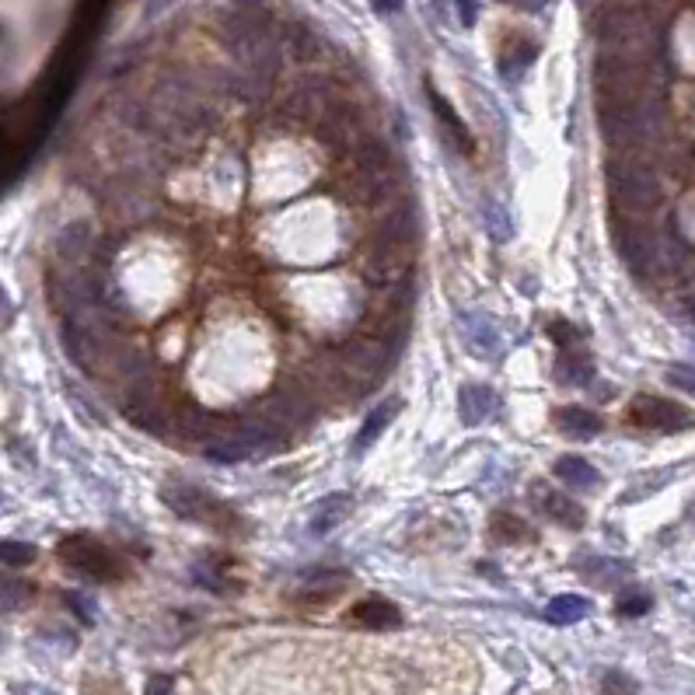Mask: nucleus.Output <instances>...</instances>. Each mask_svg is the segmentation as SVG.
<instances>
[{"mask_svg":"<svg viewBox=\"0 0 695 695\" xmlns=\"http://www.w3.org/2000/svg\"><path fill=\"white\" fill-rule=\"evenodd\" d=\"M598 126L601 137L622 154L661 151L668 140V112L657 95L636 98V102H601Z\"/></svg>","mask_w":695,"mask_h":695,"instance_id":"obj_1","label":"nucleus"},{"mask_svg":"<svg viewBox=\"0 0 695 695\" xmlns=\"http://www.w3.org/2000/svg\"><path fill=\"white\" fill-rule=\"evenodd\" d=\"M608 196L622 214L640 217L661 207V179L654 168L643 161V154H622V158L608 161Z\"/></svg>","mask_w":695,"mask_h":695,"instance_id":"obj_2","label":"nucleus"},{"mask_svg":"<svg viewBox=\"0 0 695 695\" xmlns=\"http://www.w3.org/2000/svg\"><path fill=\"white\" fill-rule=\"evenodd\" d=\"M364 280L374 290H395L402 283L413 280V255L409 245H385V241H374L371 252L364 259Z\"/></svg>","mask_w":695,"mask_h":695,"instance_id":"obj_3","label":"nucleus"},{"mask_svg":"<svg viewBox=\"0 0 695 695\" xmlns=\"http://www.w3.org/2000/svg\"><path fill=\"white\" fill-rule=\"evenodd\" d=\"M629 420L636 427L661 430V434H678V430L695 427V416L689 409L671 399H657V395H636L633 406H629Z\"/></svg>","mask_w":695,"mask_h":695,"instance_id":"obj_4","label":"nucleus"},{"mask_svg":"<svg viewBox=\"0 0 695 695\" xmlns=\"http://www.w3.org/2000/svg\"><path fill=\"white\" fill-rule=\"evenodd\" d=\"M60 556L67 559L74 570H84L88 577H95V580H116L119 577L116 556H112L105 545L91 542V538H84V535L60 542Z\"/></svg>","mask_w":695,"mask_h":695,"instance_id":"obj_5","label":"nucleus"},{"mask_svg":"<svg viewBox=\"0 0 695 695\" xmlns=\"http://www.w3.org/2000/svg\"><path fill=\"white\" fill-rule=\"evenodd\" d=\"M332 95L318 81H297L283 91L280 98V116L294 119V123H308V119H322L329 109Z\"/></svg>","mask_w":695,"mask_h":695,"instance_id":"obj_6","label":"nucleus"},{"mask_svg":"<svg viewBox=\"0 0 695 695\" xmlns=\"http://www.w3.org/2000/svg\"><path fill=\"white\" fill-rule=\"evenodd\" d=\"M416 231H420V221H416V207L402 196V200L388 203L381 210L378 224H374L371 238L374 241H385V245H409L413 248L416 241Z\"/></svg>","mask_w":695,"mask_h":695,"instance_id":"obj_7","label":"nucleus"},{"mask_svg":"<svg viewBox=\"0 0 695 695\" xmlns=\"http://www.w3.org/2000/svg\"><path fill=\"white\" fill-rule=\"evenodd\" d=\"M458 325H462V336H465L468 350H472L475 357L493 360L496 353L503 350L500 332H496V325L489 322V318H482V315H458Z\"/></svg>","mask_w":695,"mask_h":695,"instance_id":"obj_8","label":"nucleus"},{"mask_svg":"<svg viewBox=\"0 0 695 695\" xmlns=\"http://www.w3.org/2000/svg\"><path fill=\"white\" fill-rule=\"evenodd\" d=\"M458 413H462L465 427H479L489 416L496 413V395L493 388L486 385H465L462 395H458Z\"/></svg>","mask_w":695,"mask_h":695,"instance_id":"obj_9","label":"nucleus"},{"mask_svg":"<svg viewBox=\"0 0 695 695\" xmlns=\"http://www.w3.org/2000/svg\"><path fill=\"white\" fill-rule=\"evenodd\" d=\"M535 500H538V507H542V514L552 517L556 524H566V528H580V524H584V510H580L570 496L556 493V489L535 486Z\"/></svg>","mask_w":695,"mask_h":695,"instance_id":"obj_10","label":"nucleus"},{"mask_svg":"<svg viewBox=\"0 0 695 695\" xmlns=\"http://www.w3.org/2000/svg\"><path fill=\"white\" fill-rule=\"evenodd\" d=\"M556 423H559V430H563L566 437H573V441H591V437L601 434V416L591 413V409H584V406L559 409Z\"/></svg>","mask_w":695,"mask_h":695,"instance_id":"obj_11","label":"nucleus"},{"mask_svg":"<svg viewBox=\"0 0 695 695\" xmlns=\"http://www.w3.org/2000/svg\"><path fill=\"white\" fill-rule=\"evenodd\" d=\"M552 472H556V479H563L570 489H598L601 486V472L594 468L591 462H584V458L577 455H566L559 458L556 465H552Z\"/></svg>","mask_w":695,"mask_h":695,"instance_id":"obj_12","label":"nucleus"},{"mask_svg":"<svg viewBox=\"0 0 695 695\" xmlns=\"http://www.w3.org/2000/svg\"><path fill=\"white\" fill-rule=\"evenodd\" d=\"M353 619L367 629H399L402 626V612L385 598H371V601H360L353 608Z\"/></svg>","mask_w":695,"mask_h":695,"instance_id":"obj_13","label":"nucleus"},{"mask_svg":"<svg viewBox=\"0 0 695 695\" xmlns=\"http://www.w3.org/2000/svg\"><path fill=\"white\" fill-rule=\"evenodd\" d=\"M538 56V46L535 42H528V39H510V46L503 49V56H500V74H503V81H521V74L524 70L531 67V60Z\"/></svg>","mask_w":695,"mask_h":695,"instance_id":"obj_14","label":"nucleus"},{"mask_svg":"<svg viewBox=\"0 0 695 695\" xmlns=\"http://www.w3.org/2000/svg\"><path fill=\"white\" fill-rule=\"evenodd\" d=\"M346 510H350V496L346 493H332V496H325V500H318L315 514H311V531H315V535H329V531L346 517Z\"/></svg>","mask_w":695,"mask_h":695,"instance_id":"obj_15","label":"nucleus"},{"mask_svg":"<svg viewBox=\"0 0 695 695\" xmlns=\"http://www.w3.org/2000/svg\"><path fill=\"white\" fill-rule=\"evenodd\" d=\"M395 413H399V399H385L381 406H374V413L367 416V423L360 427V434H357V441H353V448H357V451L371 448V444L378 441L381 434H385V427L392 423Z\"/></svg>","mask_w":695,"mask_h":695,"instance_id":"obj_16","label":"nucleus"},{"mask_svg":"<svg viewBox=\"0 0 695 695\" xmlns=\"http://www.w3.org/2000/svg\"><path fill=\"white\" fill-rule=\"evenodd\" d=\"M587 612H591V601L580 598V594H559V598H552L549 605H545V619L556 622V626H573V622H580Z\"/></svg>","mask_w":695,"mask_h":695,"instance_id":"obj_17","label":"nucleus"},{"mask_svg":"<svg viewBox=\"0 0 695 695\" xmlns=\"http://www.w3.org/2000/svg\"><path fill=\"white\" fill-rule=\"evenodd\" d=\"M556 381L559 385H587L594 381V364L587 353H566L556 364Z\"/></svg>","mask_w":695,"mask_h":695,"instance_id":"obj_18","label":"nucleus"},{"mask_svg":"<svg viewBox=\"0 0 695 695\" xmlns=\"http://www.w3.org/2000/svg\"><path fill=\"white\" fill-rule=\"evenodd\" d=\"M427 95H430V105H434L437 119H441V123L448 126V130H451V137H458V147H462V154H472V133L465 130V123H462V119H458L455 112H451V105L444 102V98L437 95V91L430 88V84H427Z\"/></svg>","mask_w":695,"mask_h":695,"instance_id":"obj_19","label":"nucleus"},{"mask_svg":"<svg viewBox=\"0 0 695 695\" xmlns=\"http://www.w3.org/2000/svg\"><path fill=\"white\" fill-rule=\"evenodd\" d=\"M482 221H486L489 238H493V241H510V238H514V221H510V214L496 200L482 203Z\"/></svg>","mask_w":695,"mask_h":695,"instance_id":"obj_20","label":"nucleus"},{"mask_svg":"<svg viewBox=\"0 0 695 695\" xmlns=\"http://www.w3.org/2000/svg\"><path fill=\"white\" fill-rule=\"evenodd\" d=\"M28 601H32V587L21 584V580H0V612H21Z\"/></svg>","mask_w":695,"mask_h":695,"instance_id":"obj_21","label":"nucleus"},{"mask_svg":"<svg viewBox=\"0 0 695 695\" xmlns=\"http://www.w3.org/2000/svg\"><path fill=\"white\" fill-rule=\"evenodd\" d=\"M594 570H587L584 577L594 580V584H612V580L626 577V566L619 563V559H591Z\"/></svg>","mask_w":695,"mask_h":695,"instance_id":"obj_22","label":"nucleus"},{"mask_svg":"<svg viewBox=\"0 0 695 695\" xmlns=\"http://www.w3.org/2000/svg\"><path fill=\"white\" fill-rule=\"evenodd\" d=\"M32 559H35V545H28V542H0V563L28 566Z\"/></svg>","mask_w":695,"mask_h":695,"instance_id":"obj_23","label":"nucleus"},{"mask_svg":"<svg viewBox=\"0 0 695 695\" xmlns=\"http://www.w3.org/2000/svg\"><path fill=\"white\" fill-rule=\"evenodd\" d=\"M668 385L685 395H695V364H671L668 367Z\"/></svg>","mask_w":695,"mask_h":695,"instance_id":"obj_24","label":"nucleus"},{"mask_svg":"<svg viewBox=\"0 0 695 695\" xmlns=\"http://www.w3.org/2000/svg\"><path fill=\"white\" fill-rule=\"evenodd\" d=\"M643 612H650V594H629L619 601V615H626V619H636Z\"/></svg>","mask_w":695,"mask_h":695,"instance_id":"obj_25","label":"nucleus"},{"mask_svg":"<svg viewBox=\"0 0 695 695\" xmlns=\"http://www.w3.org/2000/svg\"><path fill=\"white\" fill-rule=\"evenodd\" d=\"M549 336L556 339L559 346H573V343H577V329H573L570 322H552L549 325Z\"/></svg>","mask_w":695,"mask_h":695,"instance_id":"obj_26","label":"nucleus"},{"mask_svg":"<svg viewBox=\"0 0 695 695\" xmlns=\"http://www.w3.org/2000/svg\"><path fill=\"white\" fill-rule=\"evenodd\" d=\"M507 4L521 7V11H528V14H538V11H545V7H549L552 0H507Z\"/></svg>","mask_w":695,"mask_h":695,"instance_id":"obj_27","label":"nucleus"},{"mask_svg":"<svg viewBox=\"0 0 695 695\" xmlns=\"http://www.w3.org/2000/svg\"><path fill=\"white\" fill-rule=\"evenodd\" d=\"M458 14H462V25H475V0H455Z\"/></svg>","mask_w":695,"mask_h":695,"instance_id":"obj_28","label":"nucleus"},{"mask_svg":"<svg viewBox=\"0 0 695 695\" xmlns=\"http://www.w3.org/2000/svg\"><path fill=\"white\" fill-rule=\"evenodd\" d=\"M70 605H74L77 612L84 615V622H91V615H95V605H91V601H81L77 594H70Z\"/></svg>","mask_w":695,"mask_h":695,"instance_id":"obj_29","label":"nucleus"},{"mask_svg":"<svg viewBox=\"0 0 695 695\" xmlns=\"http://www.w3.org/2000/svg\"><path fill=\"white\" fill-rule=\"evenodd\" d=\"M374 4V11L378 14H395V11H402V0H371Z\"/></svg>","mask_w":695,"mask_h":695,"instance_id":"obj_30","label":"nucleus"},{"mask_svg":"<svg viewBox=\"0 0 695 695\" xmlns=\"http://www.w3.org/2000/svg\"><path fill=\"white\" fill-rule=\"evenodd\" d=\"M175 0H147V14H158V11H165V7H172Z\"/></svg>","mask_w":695,"mask_h":695,"instance_id":"obj_31","label":"nucleus"},{"mask_svg":"<svg viewBox=\"0 0 695 695\" xmlns=\"http://www.w3.org/2000/svg\"><path fill=\"white\" fill-rule=\"evenodd\" d=\"M608 689H629V692H633L636 689V682H626V678H622V682H619V678H608Z\"/></svg>","mask_w":695,"mask_h":695,"instance_id":"obj_32","label":"nucleus"},{"mask_svg":"<svg viewBox=\"0 0 695 695\" xmlns=\"http://www.w3.org/2000/svg\"><path fill=\"white\" fill-rule=\"evenodd\" d=\"M685 308H689V315L695 318V294H689V297H685Z\"/></svg>","mask_w":695,"mask_h":695,"instance_id":"obj_33","label":"nucleus"},{"mask_svg":"<svg viewBox=\"0 0 695 695\" xmlns=\"http://www.w3.org/2000/svg\"><path fill=\"white\" fill-rule=\"evenodd\" d=\"M234 4H255V0H234Z\"/></svg>","mask_w":695,"mask_h":695,"instance_id":"obj_34","label":"nucleus"},{"mask_svg":"<svg viewBox=\"0 0 695 695\" xmlns=\"http://www.w3.org/2000/svg\"><path fill=\"white\" fill-rule=\"evenodd\" d=\"M500 4H507V0H500Z\"/></svg>","mask_w":695,"mask_h":695,"instance_id":"obj_35","label":"nucleus"}]
</instances>
